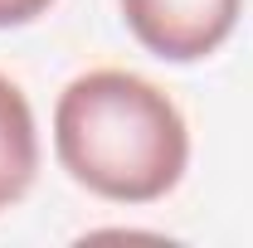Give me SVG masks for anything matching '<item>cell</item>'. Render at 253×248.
Listing matches in <instances>:
<instances>
[{"instance_id":"4","label":"cell","mask_w":253,"mask_h":248,"mask_svg":"<svg viewBox=\"0 0 253 248\" xmlns=\"http://www.w3.org/2000/svg\"><path fill=\"white\" fill-rule=\"evenodd\" d=\"M54 0H0V30H25L39 15H49Z\"/></svg>"},{"instance_id":"1","label":"cell","mask_w":253,"mask_h":248,"mask_svg":"<svg viewBox=\"0 0 253 248\" xmlns=\"http://www.w3.org/2000/svg\"><path fill=\"white\" fill-rule=\"evenodd\" d=\"M54 156L73 185L112 205H156L190 170L175 97L131 68H88L54 102Z\"/></svg>"},{"instance_id":"2","label":"cell","mask_w":253,"mask_h":248,"mask_svg":"<svg viewBox=\"0 0 253 248\" xmlns=\"http://www.w3.org/2000/svg\"><path fill=\"white\" fill-rule=\"evenodd\" d=\"M131 39L161 63H200L219 54L244 0H117Z\"/></svg>"},{"instance_id":"3","label":"cell","mask_w":253,"mask_h":248,"mask_svg":"<svg viewBox=\"0 0 253 248\" xmlns=\"http://www.w3.org/2000/svg\"><path fill=\"white\" fill-rule=\"evenodd\" d=\"M39 175V126L25 88L0 73V209L20 205Z\"/></svg>"}]
</instances>
